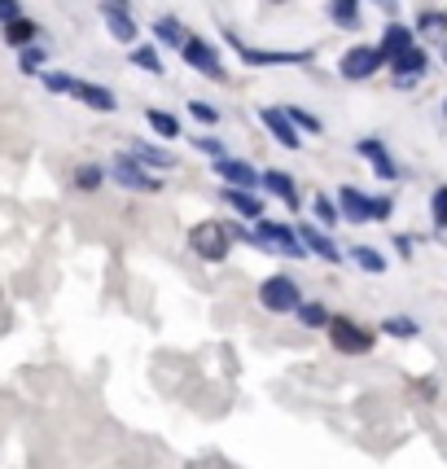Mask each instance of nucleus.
I'll use <instances>...</instances> for the list:
<instances>
[{"label": "nucleus", "mask_w": 447, "mask_h": 469, "mask_svg": "<svg viewBox=\"0 0 447 469\" xmlns=\"http://www.w3.org/2000/svg\"><path fill=\"white\" fill-rule=\"evenodd\" d=\"M443 114H447V101H443Z\"/></svg>", "instance_id": "a19ab883"}, {"label": "nucleus", "mask_w": 447, "mask_h": 469, "mask_svg": "<svg viewBox=\"0 0 447 469\" xmlns=\"http://www.w3.org/2000/svg\"><path fill=\"white\" fill-rule=\"evenodd\" d=\"M128 154L137 158L140 167H172V154H167V149H154V145H145V140H137Z\"/></svg>", "instance_id": "4be33fe9"}, {"label": "nucleus", "mask_w": 447, "mask_h": 469, "mask_svg": "<svg viewBox=\"0 0 447 469\" xmlns=\"http://www.w3.org/2000/svg\"><path fill=\"white\" fill-rule=\"evenodd\" d=\"M189 114H193V119H198V123H219V110H215V105H210V101H189Z\"/></svg>", "instance_id": "473e14b6"}, {"label": "nucleus", "mask_w": 447, "mask_h": 469, "mask_svg": "<svg viewBox=\"0 0 447 469\" xmlns=\"http://www.w3.org/2000/svg\"><path fill=\"white\" fill-rule=\"evenodd\" d=\"M285 114H290V123L299 128V132H320V119L308 114V110H299V105H285Z\"/></svg>", "instance_id": "c756f323"}, {"label": "nucleus", "mask_w": 447, "mask_h": 469, "mask_svg": "<svg viewBox=\"0 0 447 469\" xmlns=\"http://www.w3.org/2000/svg\"><path fill=\"white\" fill-rule=\"evenodd\" d=\"M44 88H49V93H75V75H67V70H49V75H44Z\"/></svg>", "instance_id": "7c9ffc66"}, {"label": "nucleus", "mask_w": 447, "mask_h": 469, "mask_svg": "<svg viewBox=\"0 0 447 469\" xmlns=\"http://www.w3.org/2000/svg\"><path fill=\"white\" fill-rule=\"evenodd\" d=\"M416 27H421L425 35H439V32H447V14H421Z\"/></svg>", "instance_id": "f704fd0d"}, {"label": "nucleus", "mask_w": 447, "mask_h": 469, "mask_svg": "<svg viewBox=\"0 0 447 469\" xmlns=\"http://www.w3.org/2000/svg\"><path fill=\"white\" fill-rule=\"evenodd\" d=\"M259 185H268V189H273V194L285 202L290 211H299V206H303V202H299V189H294V180H290L285 171H264V180H259Z\"/></svg>", "instance_id": "a211bd4d"}, {"label": "nucleus", "mask_w": 447, "mask_h": 469, "mask_svg": "<svg viewBox=\"0 0 447 469\" xmlns=\"http://www.w3.org/2000/svg\"><path fill=\"white\" fill-rule=\"evenodd\" d=\"M132 67L158 75V70H163V58H158V49H154V44H140V49H132Z\"/></svg>", "instance_id": "bb28decb"}, {"label": "nucleus", "mask_w": 447, "mask_h": 469, "mask_svg": "<svg viewBox=\"0 0 447 469\" xmlns=\"http://www.w3.org/2000/svg\"><path fill=\"white\" fill-rule=\"evenodd\" d=\"M316 220L325 224V229H334V224H343V215H338V206L329 198H316Z\"/></svg>", "instance_id": "2f4dec72"}, {"label": "nucleus", "mask_w": 447, "mask_h": 469, "mask_svg": "<svg viewBox=\"0 0 447 469\" xmlns=\"http://www.w3.org/2000/svg\"><path fill=\"white\" fill-rule=\"evenodd\" d=\"M299 320H303L308 329H325V325H329L334 316H329V311H325L320 302H299Z\"/></svg>", "instance_id": "a878e982"}, {"label": "nucleus", "mask_w": 447, "mask_h": 469, "mask_svg": "<svg viewBox=\"0 0 447 469\" xmlns=\"http://www.w3.org/2000/svg\"><path fill=\"white\" fill-rule=\"evenodd\" d=\"M40 62H44V44H31V49H22V58H18V67L27 70V75H31V70H40Z\"/></svg>", "instance_id": "c9c22d12"}, {"label": "nucleus", "mask_w": 447, "mask_h": 469, "mask_svg": "<svg viewBox=\"0 0 447 469\" xmlns=\"http://www.w3.org/2000/svg\"><path fill=\"white\" fill-rule=\"evenodd\" d=\"M70 97H79L84 105H93V110H114V93L110 88H102V84H84V79H75V93Z\"/></svg>", "instance_id": "f3484780"}, {"label": "nucleus", "mask_w": 447, "mask_h": 469, "mask_svg": "<svg viewBox=\"0 0 447 469\" xmlns=\"http://www.w3.org/2000/svg\"><path fill=\"white\" fill-rule=\"evenodd\" d=\"M329 338H334V347H338L343 356H364V351L373 347V334L360 329L355 320H329Z\"/></svg>", "instance_id": "0eeeda50"}, {"label": "nucleus", "mask_w": 447, "mask_h": 469, "mask_svg": "<svg viewBox=\"0 0 447 469\" xmlns=\"http://www.w3.org/2000/svg\"><path fill=\"white\" fill-rule=\"evenodd\" d=\"M193 149H202L207 158H224V145H219L215 136H198V140H193Z\"/></svg>", "instance_id": "e433bc0d"}, {"label": "nucleus", "mask_w": 447, "mask_h": 469, "mask_svg": "<svg viewBox=\"0 0 447 469\" xmlns=\"http://www.w3.org/2000/svg\"><path fill=\"white\" fill-rule=\"evenodd\" d=\"M259 114H264V128H268V132H273L285 149H299V128L290 123V114H285V110H273V105H268V110H259Z\"/></svg>", "instance_id": "4468645a"}, {"label": "nucleus", "mask_w": 447, "mask_h": 469, "mask_svg": "<svg viewBox=\"0 0 447 469\" xmlns=\"http://www.w3.org/2000/svg\"><path fill=\"white\" fill-rule=\"evenodd\" d=\"M259 302H264L273 316H285V311H299L303 294H299V285H294L290 276H268V281L259 285Z\"/></svg>", "instance_id": "20e7f679"}, {"label": "nucleus", "mask_w": 447, "mask_h": 469, "mask_svg": "<svg viewBox=\"0 0 447 469\" xmlns=\"http://www.w3.org/2000/svg\"><path fill=\"white\" fill-rule=\"evenodd\" d=\"M351 259H355L364 272H386V255L373 250V246H355V250H351Z\"/></svg>", "instance_id": "393cba45"}, {"label": "nucleus", "mask_w": 447, "mask_h": 469, "mask_svg": "<svg viewBox=\"0 0 447 469\" xmlns=\"http://www.w3.org/2000/svg\"><path fill=\"white\" fill-rule=\"evenodd\" d=\"M110 176H114L123 189H137V194H154V189H158V180H154L149 171L140 167L132 154H119V158L110 163Z\"/></svg>", "instance_id": "423d86ee"}, {"label": "nucleus", "mask_w": 447, "mask_h": 469, "mask_svg": "<svg viewBox=\"0 0 447 469\" xmlns=\"http://www.w3.org/2000/svg\"><path fill=\"white\" fill-rule=\"evenodd\" d=\"M224 202H228L237 215H246V220H264V202L255 198L250 189H237V185H228V189H224Z\"/></svg>", "instance_id": "dca6fc26"}, {"label": "nucleus", "mask_w": 447, "mask_h": 469, "mask_svg": "<svg viewBox=\"0 0 447 469\" xmlns=\"http://www.w3.org/2000/svg\"><path fill=\"white\" fill-rule=\"evenodd\" d=\"M390 67H395V84H399V88H413L416 79L425 75V53L413 44V49L395 53V58H390Z\"/></svg>", "instance_id": "9d476101"}, {"label": "nucleus", "mask_w": 447, "mask_h": 469, "mask_svg": "<svg viewBox=\"0 0 447 469\" xmlns=\"http://www.w3.org/2000/svg\"><path fill=\"white\" fill-rule=\"evenodd\" d=\"M255 246L276 250V255H285V259H308V246L299 241V229L276 224V220H255Z\"/></svg>", "instance_id": "f257e3e1"}, {"label": "nucleus", "mask_w": 447, "mask_h": 469, "mask_svg": "<svg viewBox=\"0 0 447 469\" xmlns=\"http://www.w3.org/2000/svg\"><path fill=\"white\" fill-rule=\"evenodd\" d=\"M4 40H9L13 49H22L27 40H35V23L31 18H13V23H4Z\"/></svg>", "instance_id": "5701e85b"}, {"label": "nucleus", "mask_w": 447, "mask_h": 469, "mask_svg": "<svg viewBox=\"0 0 447 469\" xmlns=\"http://www.w3.org/2000/svg\"><path fill=\"white\" fill-rule=\"evenodd\" d=\"M381 67H386L381 44H355V49H346V53H343L338 75H343V79H369V75H378Z\"/></svg>", "instance_id": "7ed1b4c3"}, {"label": "nucleus", "mask_w": 447, "mask_h": 469, "mask_svg": "<svg viewBox=\"0 0 447 469\" xmlns=\"http://www.w3.org/2000/svg\"><path fill=\"white\" fill-rule=\"evenodd\" d=\"M381 9H386V14H395V0H378Z\"/></svg>", "instance_id": "58836bf2"}, {"label": "nucleus", "mask_w": 447, "mask_h": 469, "mask_svg": "<svg viewBox=\"0 0 447 469\" xmlns=\"http://www.w3.org/2000/svg\"><path fill=\"white\" fill-rule=\"evenodd\" d=\"M13 18H22V5L18 0H0V23H13Z\"/></svg>", "instance_id": "4c0bfd02"}, {"label": "nucleus", "mask_w": 447, "mask_h": 469, "mask_svg": "<svg viewBox=\"0 0 447 469\" xmlns=\"http://www.w3.org/2000/svg\"><path fill=\"white\" fill-rule=\"evenodd\" d=\"M329 18L346 32H355L360 27V0H329Z\"/></svg>", "instance_id": "aec40b11"}, {"label": "nucleus", "mask_w": 447, "mask_h": 469, "mask_svg": "<svg viewBox=\"0 0 447 469\" xmlns=\"http://www.w3.org/2000/svg\"><path fill=\"white\" fill-rule=\"evenodd\" d=\"M299 241L308 246L311 255H320V259H329V264H338L343 259V250L329 241V233H320V229H311V224H299Z\"/></svg>", "instance_id": "2eb2a0df"}, {"label": "nucleus", "mask_w": 447, "mask_h": 469, "mask_svg": "<svg viewBox=\"0 0 447 469\" xmlns=\"http://www.w3.org/2000/svg\"><path fill=\"white\" fill-rule=\"evenodd\" d=\"M338 215L346 224H378V198H364L355 185L338 189Z\"/></svg>", "instance_id": "39448f33"}, {"label": "nucleus", "mask_w": 447, "mask_h": 469, "mask_svg": "<svg viewBox=\"0 0 447 469\" xmlns=\"http://www.w3.org/2000/svg\"><path fill=\"white\" fill-rule=\"evenodd\" d=\"M381 334H390V338H416V334H421V325H416L413 316H390V320L381 325Z\"/></svg>", "instance_id": "cd10ccee"}, {"label": "nucleus", "mask_w": 447, "mask_h": 469, "mask_svg": "<svg viewBox=\"0 0 447 469\" xmlns=\"http://www.w3.org/2000/svg\"><path fill=\"white\" fill-rule=\"evenodd\" d=\"M102 180H105V171H102V167H93V163H88V167H79V171H75V185H79L84 194H93V189H102Z\"/></svg>", "instance_id": "c85d7f7f"}, {"label": "nucleus", "mask_w": 447, "mask_h": 469, "mask_svg": "<svg viewBox=\"0 0 447 469\" xmlns=\"http://www.w3.org/2000/svg\"><path fill=\"white\" fill-rule=\"evenodd\" d=\"M416 44V35L404 27V23H390L386 27V35H381V53H386V62L395 58V53H404V49H413Z\"/></svg>", "instance_id": "6ab92c4d"}, {"label": "nucleus", "mask_w": 447, "mask_h": 469, "mask_svg": "<svg viewBox=\"0 0 447 469\" xmlns=\"http://www.w3.org/2000/svg\"><path fill=\"white\" fill-rule=\"evenodd\" d=\"M102 18H105V32L114 35L119 44H137V23H132V14H128L123 0H105Z\"/></svg>", "instance_id": "1a4fd4ad"}, {"label": "nucleus", "mask_w": 447, "mask_h": 469, "mask_svg": "<svg viewBox=\"0 0 447 469\" xmlns=\"http://www.w3.org/2000/svg\"><path fill=\"white\" fill-rule=\"evenodd\" d=\"M189 241H193V250L207 259V264H219V259H228V246H233V233L224 229V224H215V220H202L193 233H189Z\"/></svg>", "instance_id": "f03ea898"}, {"label": "nucleus", "mask_w": 447, "mask_h": 469, "mask_svg": "<svg viewBox=\"0 0 447 469\" xmlns=\"http://www.w3.org/2000/svg\"><path fill=\"white\" fill-rule=\"evenodd\" d=\"M430 211H434V224H439V233H443V229H447V185H443V189H434Z\"/></svg>", "instance_id": "72a5a7b5"}, {"label": "nucleus", "mask_w": 447, "mask_h": 469, "mask_svg": "<svg viewBox=\"0 0 447 469\" xmlns=\"http://www.w3.org/2000/svg\"><path fill=\"white\" fill-rule=\"evenodd\" d=\"M443 62H447V44H443Z\"/></svg>", "instance_id": "ea45409f"}, {"label": "nucleus", "mask_w": 447, "mask_h": 469, "mask_svg": "<svg viewBox=\"0 0 447 469\" xmlns=\"http://www.w3.org/2000/svg\"><path fill=\"white\" fill-rule=\"evenodd\" d=\"M184 62L193 70H202L207 79H224V67H219V58H215V44H207V40H198V35H189L184 40Z\"/></svg>", "instance_id": "6e6552de"}, {"label": "nucleus", "mask_w": 447, "mask_h": 469, "mask_svg": "<svg viewBox=\"0 0 447 469\" xmlns=\"http://www.w3.org/2000/svg\"><path fill=\"white\" fill-rule=\"evenodd\" d=\"M215 171L228 180V185H237V189H255L264 176L250 167V163H241V158H215Z\"/></svg>", "instance_id": "ddd939ff"}, {"label": "nucleus", "mask_w": 447, "mask_h": 469, "mask_svg": "<svg viewBox=\"0 0 447 469\" xmlns=\"http://www.w3.org/2000/svg\"><path fill=\"white\" fill-rule=\"evenodd\" d=\"M149 128L163 136V140H175V136H180V119L167 114V110H149Z\"/></svg>", "instance_id": "b1692460"}, {"label": "nucleus", "mask_w": 447, "mask_h": 469, "mask_svg": "<svg viewBox=\"0 0 447 469\" xmlns=\"http://www.w3.org/2000/svg\"><path fill=\"white\" fill-rule=\"evenodd\" d=\"M355 149H360V158H364L369 167L378 171L381 180H395V176H399V167H395V158L386 154V145H381V140H373V136H369V140H360Z\"/></svg>", "instance_id": "f8f14e48"}, {"label": "nucleus", "mask_w": 447, "mask_h": 469, "mask_svg": "<svg viewBox=\"0 0 447 469\" xmlns=\"http://www.w3.org/2000/svg\"><path fill=\"white\" fill-rule=\"evenodd\" d=\"M154 35H158V44H167V49H184V40H189V32H184L175 18H158V23H154Z\"/></svg>", "instance_id": "412c9836"}, {"label": "nucleus", "mask_w": 447, "mask_h": 469, "mask_svg": "<svg viewBox=\"0 0 447 469\" xmlns=\"http://www.w3.org/2000/svg\"><path fill=\"white\" fill-rule=\"evenodd\" d=\"M233 49L241 53V62H250V67H285V62H303V53H276V49H250V44H241L237 35H233Z\"/></svg>", "instance_id": "9b49d317"}]
</instances>
